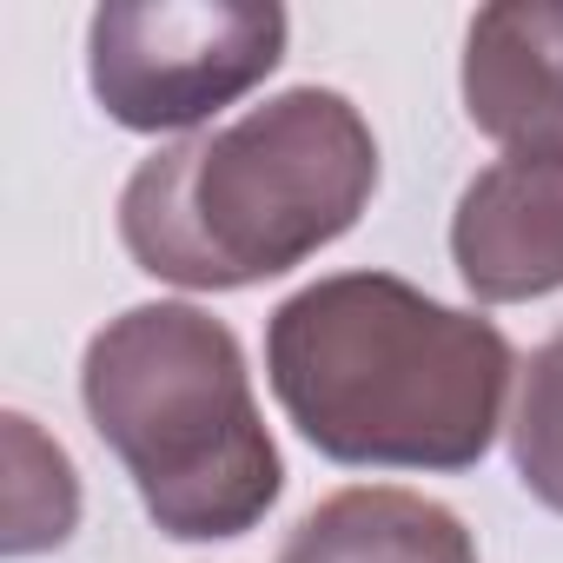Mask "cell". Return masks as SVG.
Listing matches in <instances>:
<instances>
[{
	"label": "cell",
	"mask_w": 563,
	"mask_h": 563,
	"mask_svg": "<svg viewBox=\"0 0 563 563\" xmlns=\"http://www.w3.org/2000/svg\"><path fill=\"white\" fill-rule=\"evenodd\" d=\"M278 563H477V543L444 504L391 484H358L306 510Z\"/></svg>",
	"instance_id": "52a82bcc"
},
{
	"label": "cell",
	"mask_w": 563,
	"mask_h": 563,
	"mask_svg": "<svg viewBox=\"0 0 563 563\" xmlns=\"http://www.w3.org/2000/svg\"><path fill=\"white\" fill-rule=\"evenodd\" d=\"M451 258L484 306L543 299L563 286V159L504 153L477 173L451 219Z\"/></svg>",
	"instance_id": "5b68a950"
},
{
	"label": "cell",
	"mask_w": 563,
	"mask_h": 563,
	"mask_svg": "<svg viewBox=\"0 0 563 563\" xmlns=\"http://www.w3.org/2000/svg\"><path fill=\"white\" fill-rule=\"evenodd\" d=\"M464 113L484 140L563 159V8H484L464 41Z\"/></svg>",
	"instance_id": "8992f818"
},
{
	"label": "cell",
	"mask_w": 563,
	"mask_h": 563,
	"mask_svg": "<svg viewBox=\"0 0 563 563\" xmlns=\"http://www.w3.org/2000/svg\"><path fill=\"white\" fill-rule=\"evenodd\" d=\"M80 398L166 537H245L278 504V444L252 405L245 352L212 312H120L87 345Z\"/></svg>",
	"instance_id": "3957f363"
},
{
	"label": "cell",
	"mask_w": 563,
	"mask_h": 563,
	"mask_svg": "<svg viewBox=\"0 0 563 563\" xmlns=\"http://www.w3.org/2000/svg\"><path fill=\"white\" fill-rule=\"evenodd\" d=\"M378 186V140L332 87H292L232 126L153 153L120 192L140 272L186 292H239L345 239Z\"/></svg>",
	"instance_id": "7a4b0ae2"
},
{
	"label": "cell",
	"mask_w": 563,
	"mask_h": 563,
	"mask_svg": "<svg viewBox=\"0 0 563 563\" xmlns=\"http://www.w3.org/2000/svg\"><path fill=\"white\" fill-rule=\"evenodd\" d=\"M80 517V484H74V464L60 444H47L34 431V418H8V556H27V550H47V543H67Z\"/></svg>",
	"instance_id": "ba28073f"
},
{
	"label": "cell",
	"mask_w": 563,
	"mask_h": 563,
	"mask_svg": "<svg viewBox=\"0 0 563 563\" xmlns=\"http://www.w3.org/2000/svg\"><path fill=\"white\" fill-rule=\"evenodd\" d=\"M286 60V14L265 0H159L100 8L87 27V80L107 120L179 133L252 93Z\"/></svg>",
	"instance_id": "277c9868"
},
{
	"label": "cell",
	"mask_w": 563,
	"mask_h": 563,
	"mask_svg": "<svg viewBox=\"0 0 563 563\" xmlns=\"http://www.w3.org/2000/svg\"><path fill=\"white\" fill-rule=\"evenodd\" d=\"M265 372L299 438L339 464L464 471L504 424L517 358L490 319L391 272H339L272 312Z\"/></svg>",
	"instance_id": "6da1fadb"
},
{
	"label": "cell",
	"mask_w": 563,
	"mask_h": 563,
	"mask_svg": "<svg viewBox=\"0 0 563 563\" xmlns=\"http://www.w3.org/2000/svg\"><path fill=\"white\" fill-rule=\"evenodd\" d=\"M510 457H517L523 490L563 517V332L543 339L523 365L517 418H510Z\"/></svg>",
	"instance_id": "9c48e42d"
}]
</instances>
